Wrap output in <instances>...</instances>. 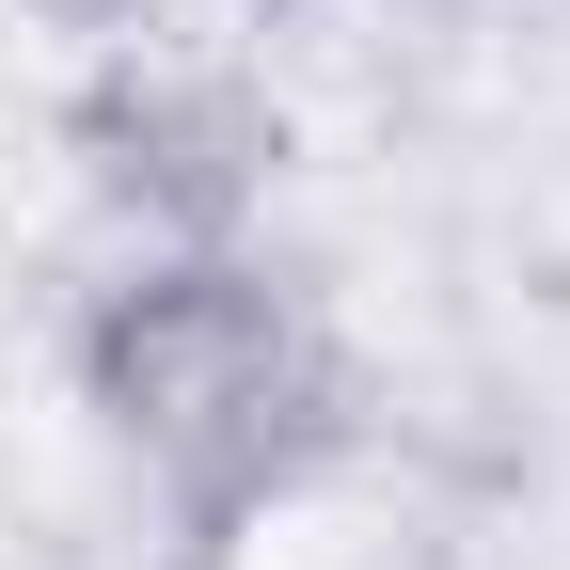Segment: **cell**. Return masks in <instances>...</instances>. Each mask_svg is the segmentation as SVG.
Returning <instances> with one entry per match:
<instances>
[{
	"label": "cell",
	"instance_id": "cell-1",
	"mask_svg": "<svg viewBox=\"0 0 570 570\" xmlns=\"http://www.w3.org/2000/svg\"><path fill=\"white\" fill-rule=\"evenodd\" d=\"M63 381H80V412L142 475H159L190 570L238 554L269 508H302V491L365 444V381L333 365V333L302 317V285L254 269L238 238H142L80 302Z\"/></svg>",
	"mask_w": 570,
	"mask_h": 570
},
{
	"label": "cell",
	"instance_id": "cell-2",
	"mask_svg": "<svg viewBox=\"0 0 570 570\" xmlns=\"http://www.w3.org/2000/svg\"><path fill=\"white\" fill-rule=\"evenodd\" d=\"M63 159L111 223L142 238H238L269 175H285V111L238 48H190V32H111L63 96Z\"/></svg>",
	"mask_w": 570,
	"mask_h": 570
},
{
	"label": "cell",
	"instance_id": "cell-3",
	"mask_svg": "<svg viewBox=\"0 0 570 570\" xmlns=\"http://www.w3.org/2000/svg\"><path fill=\"white\" fill-rule=\"evenodd\" d=\"M63 32H142V17H175V0H48Z\"/></svg>",
	"mask_w": 570,
	"mask_h": 570
},
{
	"label": "cell",
	"instance_id": "cell-4",
	"mask_svg": "<svg viewBox=\"0 0 570 570\" xmlns=\"http://www.w3.org/2000/svg\"><path fill=\"white\" fill-rule=\"evenodd\" d=\"M381 570H475V554H444V539H428V554H381Z\"/></svg>",
	"mask_w": 570,
	"mask_h": 570
}]
</instances>
